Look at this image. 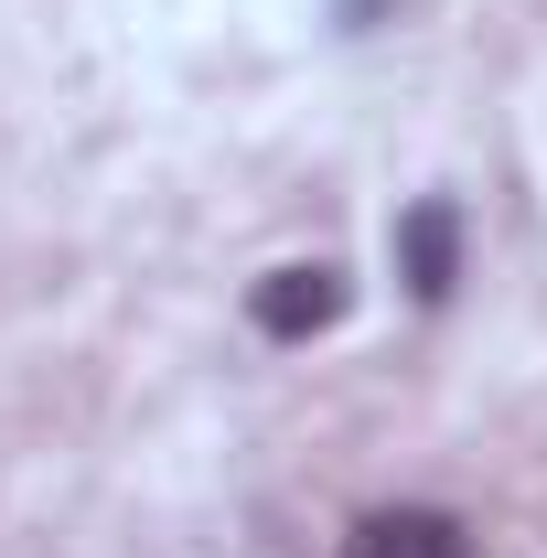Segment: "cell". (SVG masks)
Instances as JSON below:
<instances>
[{
    "label": "cell",
    "mask_w": 547,
    "mask_h": 558,
    "mask_svg": "<svg viewBox=\"0 0 547 558\" xmlns=\"http://www.w3.org/2000/svg\"><path fill=\"white\" fill-rule=\"evenodd\" d=\"M343 558H473V537H462V515H440V505H387V515H365V526L343 537Z\"/></svg>",
    "instance_id": "obj_2"
},
{
    "label": "cell",
    "mask_w": 547,
    "mask_h": 558,
    "mask_svg": "<svg viewBox=\"0 0 547 558\" xmlns=\"http://www.w3.org/2000/svg\"><path fill=\"white\" fill-rule=\"evenodd\" d=\"M398 269H409V301H451V279H462V215L451 205H409L398 215Z\"/></svg>",
    "instance_id": "obj_3"
},
{
    "label": "cell",
    "mask_w": 547,
    "mask_h": 558,
    "mask_svg": "<svg viewBox=\"0 0 547 558\" xmlns=\"http://www.w3.org/2000/svg\"><path fill=\"white\" fill-rule=\"evenodd\" d=\"M247 323L269 333V344H301V333H323V323H343V269H269L258 290H247Z\"/></svg>",
    "instance_id": "obj_1"
}]
</instances>
